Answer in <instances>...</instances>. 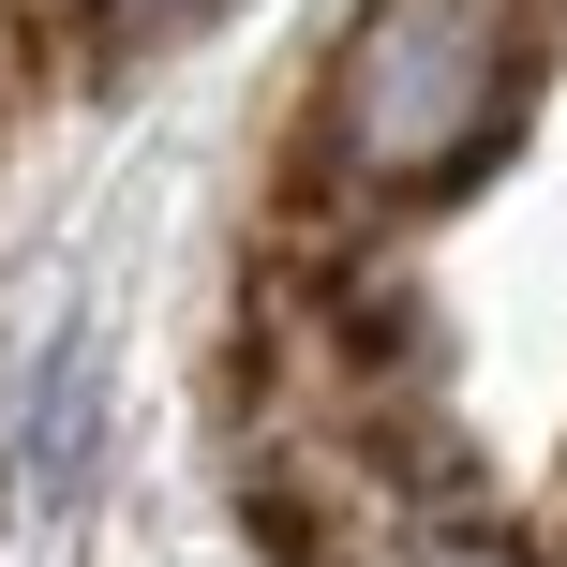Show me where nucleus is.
Listing matches in <instances>:
<instances>
[{
  "label": "nucleus",
  "mask_w": 567,
  "mask_h": 567,
  "mask_svg": "<svg viewBox=\"0 0 567 567\" xmlns=\"http://www.w3.org/2000/svg\"><path fill=\"white\" fill-rule=\"evenodd\" d=\"M389 567H538V553H508V538H478V523H433V538H403Z\"/></svg>",
  "instance_id": "f03ea898"
},
{
  "label": "nucleus",
  "mask_w": 567,
  "mask_h": 567,
  "mask_svg": "<svg viewBox=\"0 0 567 567\" xmlns=\"http://www.w3.org/2000/svg\"><path fill=\"white\" fill-rule=\"evenodd\" d=\"M553 0H359L313 75V179L359 209H433L523 135Z\"/></svg>",
  "instance_id": "f257e3e1"
},
{
  "label": "nucleus",
  "mask_w": 567,
  "mask_h": 567,
  "mask_svg": "<svg viewBox=\"0 0 567 567\" xmlns=\"http://www.w3.org/2000/svg\"><path fill=\"white\" fill-rule=\"evenodd\" d=\"M209 0H90V30H120V45H165V30H195Z\"/></svg>",
  "instance_id": "7ed1b4c3"
}]
</instances>
